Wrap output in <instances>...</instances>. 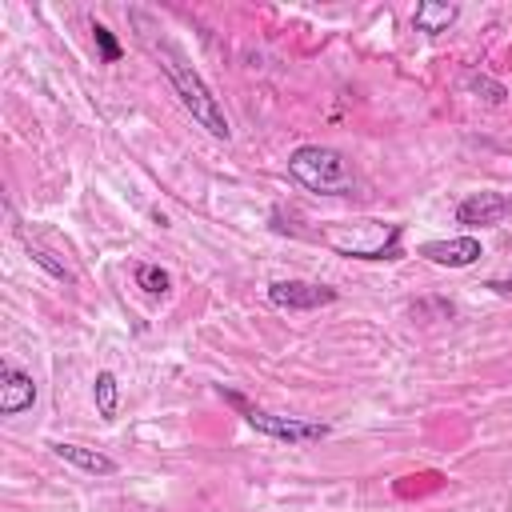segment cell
Wrapping results in <instances>:
<instances>
[{"instance_id": "6da1fadb", "label": "cell", "mask_w": 512, "mask_h": 512, "mask_svg": "<svg viewBox=\"0 0 512 512\" xmlns=\"http://www.w3.org/2000/svg\"><path fill=\"white\" fill-rule=\"evenodd\" d=\"M152 52H156V60H160V68H164V76H168V84H172V92L180 96V104H184V112L208 132V136H216V140H228L232 136V128H228V116H224V108H220V100L212 96V88L200 80V72L172 48V44H152Z\"/></svg>"}, {"instance_id": "7a4b0ae2", "label": "cell", "mask_w": 512, "mask_h": 512, "mask_svg": "<svg viewBox=\"0 0 512 512\" xmlns=\"http://www.w3.org/2000/svg\"><path fill=\"white\" fill-rule=\"evenodd\" d=\"M288 172H292V180H300L308 192H320V196H356V184H360L352 164H348V156L328 148V144L292 148Z\"/></svg>"}, {"instance_id": "3957f363", "label": "cell", "mask_w": 512, "mask_h": 512, "mask_svg": "<svg viewBox=\"0 0 512 512\" xmlns=\"http://www.w3.org/2000/svg\"><path fill=\"white\" fill-rule=\"evenodd\" d=\"M352 236L348 240H328V248H336L340 256L352 260H400V224H376V220H356L348 224Z\"/></svg>"}, {"instance_id": "277c9868", "label": "cell", "mask_w": 512, "mask_h": 512, "mask_svg": "<svg viewBox=\"0 0 512 512\" xmlns=\"http://www.w3.org/2000/svg\"><path fill=\"white\" fill-rule=\"evenodd\" d=\"M240 412H244V420L256 428V432H264V436H272V440H280V444H316V440H324L332 428L324 424V420H304V416H276V412H264V408H252V404H244L240 396H228Z\"/></svg>"}, {"instance_id": "5b68a950", "label": "cell", "mask_w": 512, "mask_h": 512, "mask_svg": "<svg viewBox=\"0 0 512 512\" xmlns=\"http://www.w3.org/2000/svg\"><path fill=\"white\" fill-rule=\"evenodd\" d=\"M268 300L284 312H308V308H324L336 300V288L328 284H312V280H276L268 284Z\"/></svg>"}, {"instance_id": "8992f818", "label": "cell", "mask_w": 512, "mask_h": 512, "mask_svg": "<svg viewBox=\"0 0 512 512\" xmlns=\"http://www.w3.org/2000/svg\"><path fill=\"white\" fill-rule=\"evenodd\" d=\"M504 216H512V196H504V192H472L456 204V224H464V228L500 224Z\"/></svg>"}, {"instance_id": "52a82bcc", "label": "cell", "mask_w": 512, "mask_h": 512, "mask_svg": "<svg viewBox=\"0 0 512 512\" xmlns=\"http://www.w3.org/2000/svg\"><path fill=\"white\" fill-rule=\"evenodd\" d=\"M36 404V380L12 360L0 364V416H20Z\"/></svg>"}, {"instance_id": "ba28073f", "label": "cell", "mask_w": 512, "mask_h": 512, "mask_svg": "<svg viewBox=\"0 0 512 512\" xmlns=\"http://www.w3.org/2000/svg\"><path fill=\"white\" fill-rule=\"evenodd\" d=\"M420 256H424L428 264L468 268V264H476V260L484 256V248H480L476 236H452V240H428V244H420Z\"/></svg>"}, {"instance_id": "9c48e42d", "label": "cell", "mask_w": 512, "mask_h": 512, "mask_svg": "<svg viewBox=\"0 0 512 512\" xmlns=\"http://www.w3.org/2000/svg\"><path fill=\"white\" fill-rule=\"evenodd\" d=\"M64 464H76L80 472H92V476H112L116 472V460L96 452V448H84V444H68V440H52L48 444Z\"/></svg>"}, {"instance_id": "30bf717a", "label": "cell", "mask_w": 512, "mask_h": 512, "mask_svg": "<svg viewBox=\"0 0 512 512\" xmlns=\"http://www.w3.org/2000/svg\"><path fill=\"white\" fill-rule=\"evenodd\" d=\"M456 16H460V8H456V4L420 0V4H416V12H412V28H416V32H424V36H440V32H448V28L456 24Z\"/></svg>"}, {"instance_id": "8fae6325", "label": "cell", "mask_w": 512, "mask_h": 512, "mask_svg": "<svg viewBox=\"0 0 512 512\" xmlns=\"http://www.w3.org/2000/svg\"><path fill=\"white\" fill-rule=\"evenodd\" d=\"M92 400H96V412L104 420H116V408H120V384H116V372L100 368L96 380H92Z\"/></svg>"}, {"instance_id": "7c38bea8", "label": "cell", "mask_w": 512, "mask_h": 512, "mask_svg": "<svg viewBox=\"0 0 512 512\" xmlns=\"http://www.w3.org/2000/svg\"><path fill=\"white\" fill-rule=\"evenodd\" d=\"M132 276H136V288L148 292V296H168V292H172V276H168V268H160V264L140 260V264L132 268Z\"/></svg>"}, {"instance_id": "4fadbf2b", "label": "cell", "mask_w": 512, "mask_h": 512, "mask_svg": "<svg viewBox=\"0 0 512 512\" xmlns=\"http://www.w3.org/2000/svg\"><path fill=\"white\" fill-rule=\"evenodd\" d=\"M464 88H468L472 96L488 100V104H504V100H508V88H504L500 80L484 76V72H468V76H464Z\"/></svg>"}, {"instance_id": "5bb4252c", "label": "cell", "mask_w": 512, "mask_h": 512, "mask_svg": "<svg viewBox=\"0 0 512 512\" xmlns=\"http://www.w3.org/2000/svg\"><path fill=\"white\" fill-rule=\"evenodd\" d=\"M28 256H32V264H40V268H44V272H48L52 280H64V284L72 280V272H68V264H64V260H60L56 252H48L44 244H28Z\"/></svg>"}, {"instance_id": "9a60e30c", "label": "cell", "mask_w": 512, "mask_h": 512, "mask_svg": "<svg viewBox=\"0 0 512 512\" xmlns=\"http://www.w3.org/2000/svg\"><path fill=\"white\" fill-rule=\"evenodd\" d=\"M92 40H96V48H100V60H104V64H116V60L124 56L120 40H116V36H112V28H108V24H100V20H92Z\"/></svg>"}, {"instance_id": "2e32d148", "label": "cell", "mask_w": 512, "mask_h": 512, "mask_svg": "<svg viewBox=\"0 0 512 512\" xmlns=\"http://www.w3.org/2000/svg\"><path fill=\"white\" fill-rule=\"evenodd\" d=\"M488 288H496V292H512V280H488Z\"/></svg>"}]
</instances>
